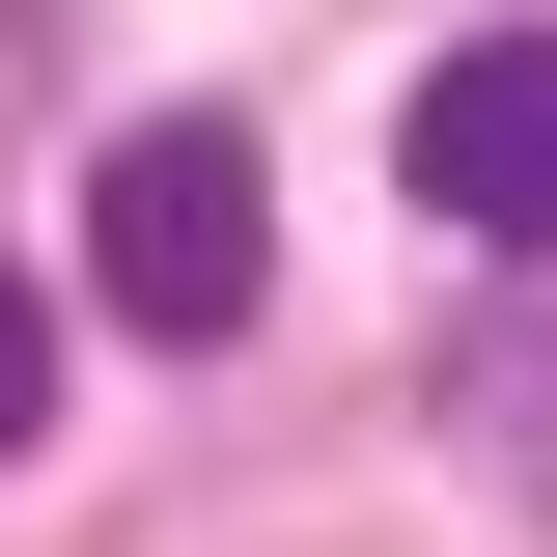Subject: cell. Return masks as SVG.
Segmentation results:
<instances>
[{"instance_id":"cell-2","label":"cell","mask_w":557,"mask_h":557,"mask_svg":"<svg viewBox=\"0 0 557 557\" xmlns=\"http://www.w3.org/2000/svg\"><path fill=\"white\" fill-rule=\"evenodd\" d=\"M391 168H418V223H474V251H557V28H446Z\"/></svg>"},{"instance_id":"cell-1","label":"cell","mask_w":557,"mask_h":557,"mask_svg":"<svg viewBox=\"0 0 557 557\" xmlns=\"http://www.w3.org/2000/svg\"><path fill=\"white\" fill-rule=\"evenodd\" d=\"M84 307L112 335H251L278 307V196H251V112H112L84 139Z\"/></svg>"},{"instance_id":"cell-4","label":"cell","mask_w":557,"mask_h":557,"mask_svg":"<svg viewBox=\"0 0 557 557\" xmlns=\"http://www.w3.org/2000/svg\"><path fill=\"white\" fill-rule=\"evenodd\" d=\"M28 446H57V307L0 278V474H28Z\"/></svg>"},{"instance_id":"cell-3","label":"cell","mask_w":557,"mask_h":557,"mask_svg":"<svg viewBox=\"0 0 557 557\" xmlns=\"http://www.w3.org/2000/svg\"><path fill=\"white\" fill-rule=\"evenodd\" d=\"M446 446H474V502H557V307H474L446 335Z\"/></svg>"}]
</instances>
